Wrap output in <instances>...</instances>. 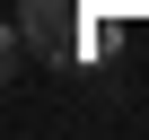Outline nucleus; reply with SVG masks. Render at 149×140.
<instances>
[{"label":"nucleus","instance_id":"f257e3e1","mask_svg":"<svg viewBox=\"0 0 149 140\" xmlns=\"http://www.w3.org/2000/svg\"><path fill=\"white\" fill-rule=\"evenodd\" d=\"M18 44L44 61H88V9L79 0H18Z\"/></svg>","mask_w":149,"mask_h":140}]
</instances>
